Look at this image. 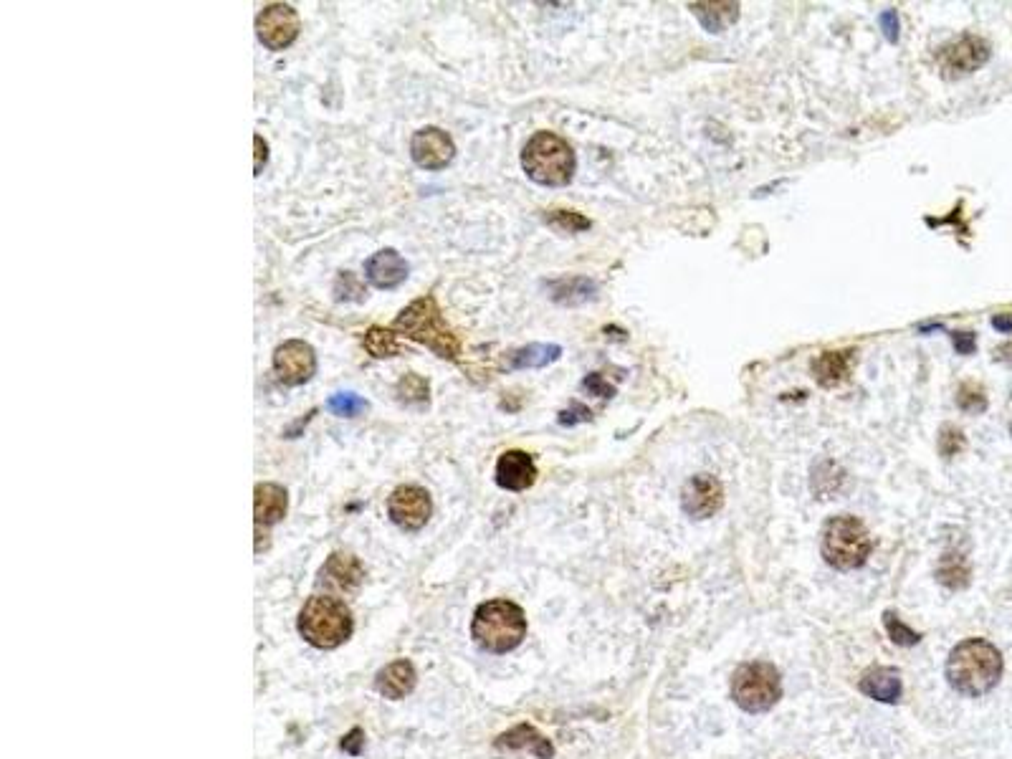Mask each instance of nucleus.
<instances>
[{
	"mask_svg": "<svg viewBox=\"0 0 1012 759\" xmlns=\"http://www.w3.org/2000/svg\"><path fill=\"white\" fill-rule=\"evenodd\" d=\"M1002 656L985 638H969L952 648L947 658V679L964 696H982L1000 684Z\"/></svg>",
	"mask_w": 1012,
	"mask_h": 759,
	"instance_id": "1",
	"label": "nucleus"
},
{
	"mask_svg": "<svg viewBox=\"0 0 1012 759\" xmlns=\"http://www.w3.org/2000/svg\"><path fill=\"white\" fill-rule=\"evenodd\" d=\"M393 332L403 334L405 340H413L418 345L428 347L443 360L456 362L461 355V340H458L453 329L446 324L441 307L433 297H420L413 304L403 309L395 317Z\"/></svg>",
	"mask_w": 1012,
	"mask_h": 759,
	"instance_id": "2",
	"label": "nucleus"
},
{
	"mask_svg": "<svg viewBox=\"0 0 1012 759\" xmlns=\"http://www.w3.org/2000/svg\"><path fill=\"white\" fill-rule=\"evenodd\" d=\"M471 636L476 646L489 653H509L527 636V618L524 610L512 600H489L481 603L474 613Z\"/></svg>",
	"mask_w": 1012,
	"mask_h": 759,
	"instance_id": "3",
	"label": "nucleus"
},
{
	"mask_svg": "<svg viewBox=\"0 0 1012 759\" xmlns=\"http://www.w3.org/2000/svg\"><path fill=\"white\" fill-rule=\"evenodd\" d=\"M352 630L355 623L350 608L332 595H314L299 613V633L309 646L319 651L340 648L352 636Z\"/></svg>",
	"mask_w": 1012,
	"mask_h": 759,
	"instance_id": "4",
	"label": "nucleus"
},
{
	"mask_svg": "<svg viewBox=\"0 0 1012 759\" xmlns=\"http://www.w3.org/2000/svg\"><path fill=\"white\" fill-rule=\"evenodd\" d=\"M522 167L534 183L547 185V188H562V185L572 183L577 160L572 147L560 135L537 132L524 145Z\"/></svg>",
	"mask_w": 1012,
	"mask_h": 759,
	"instance_id": "5",
	"label": "nucleus"
},
{
	"mask_svg": "<svg viewBox=\"0 0 1012 759\" xmlns=\"http://www.w3.org/2000/svg\"><path fill=\"white\" fill-rule=\"evenodd\" d=\"M871 534L861 519L851 514H840L833 517L823 527V539H820V552L825 562L840 572H851L866 565L871 555Z\"/></svg>",
	"mask_w": 1012,
	"mask_h": 759,
	"instance_id": "6",
	"label": "nucleus"
},
{
	"mask_svg": "<svg viewBox=\"0 0 1012 759\" xmlns=\"http://www.w3.org/2000/svg\"><path fill=\"white\" fill-rule=\"evenodd\" d=\"M732 699L749 714L770 711L782 699V679L772 663H742L732 676Z\"/></svg>",
	"mask_w": 1012,
	"mask_h": 759,
	"instance_id": "7",
	"label": "nucleus"
},
{
	"mask_svg": "<svg viewBox=\"0 0 1012 759\" xmlns=\"http://www.w3.org/2000/svg\"><path fill=\"white\" fill-rule=\"evenodd\" d=\"M302 21L289 3H269L256 16V36L269 51L289 49L299 38Z\"/></svg>",
	"mask_w": 1012,
	"mask_h": 759,
	"instance_id": "8",
	"label": "nucleus"
},
{
	"mask_svg": "<svg viewBox=\"0 0 1012 759\" xmlns=\"http://www.w3.org/2000/svg\"><path fill=\"white\" fill-rule=\"evenodd\" d=\"M990 61V44L982 36H959L957 41L944 46L937 54V64L942 69V76L947 79H959L972 71L982 69Z\"/></svg>",
	"mask_w": 1012,
	"mask_h": 759,
	"instance_id": "9",
	"label": "nucleus"
},
{
	"mask_svg": "<svg viewBox=\"0 0 1012 759\" xmlns=\"http://www.w3.org/2000/svg\"><path fill=\"white\" fill-rule=\"evenodd\" d=\"M271 367H274L279 383L299 388V385L309 383L317 372V355H314V347L309 342L289 340L276 347Z\"/></svg>",
	"mask_w": 1012,
	"mask_h": 759,
	"instance_id": "10",
	"label": "nucleus"
},
{
	"mask_svg": "<svg viewBox=\"0 0 1012 759\" xmlns=\"http://www.w3.org/2000/svg\"><path fill=\"white\" fill-rule=\"evenodd\" d=\"M388 514L393 524H398L405 532H418L428 524L433 514V501L423 486L405 484L390 494Z\"/></svg>",
	"mask_w": 1012,
	"mask_h": 759,
	"instance_id": "11",
	"label": "nucleus"
},
{
	"mask_svg": "<svg viewBox=\"0 0 1012 759\" xmlns=\"http://www.w3.org/2000/svg\"><path fill=\"white\" fill-rule=\"evenodd\" d=\"M410 157L423 170H443L456 157V145L441 127H423L410 140Z\"/></svg>",
	"mask_w": 1012,
	"mask_h": 759,
	"instance_id": "12",
	"label": "nucleus"
},
{
	"mask_svg": "<svg viewBox=\"0 0 1012 759\" xmlns=\"http://www.w3.org/2000/svg\"><path fill=\"white\" fill-rule=\"evenodd\" d=\"M724 504L722 484L709 474H699L686 481L681 491V506L691 519H709L714 517Z\"/></svg>",
	"mask_w": 1012,
	"mask_h": 759,
	"instance_id": "13",
	"label": "nucleus"
},
{
	"mask_svg": "<svg viewBox=\"0 0 1012 759\" xmlns=\"http://www.w3.org/2000/svg\"><path fill=\"white\" fill-rule=\"evenodd\" d=\"M537 481V466L527 451H504L496 461V484L506 491H524Z\"/></svg>",
	"mask_w": 1012,
	"mask_h": 759,
	"instance_id": "14",
	"label": "nucleus"
},
{
	"mask_svg": "<svg viewBox=\"0 0 1012 759\" xmlns=\"http://www.w3.org/2000/svg\"><path fill=\"white\" fill-rule=\"evenodd\" d=\"M408 261L395 248H383L365 261V279L375 289H395L408 279Z\"/></svg>",
	"mask_w": 1012,
	"mask_h": 759,
	"instance_id": "15",
	"label": "nucleus"
},
{
	"mask_svg": "<svg viewBox=\"0 0 1012 759\" xmlns=\"http://www.w3.org/2000/svg\"><path fill=\"white\" fill-rule=\"evenodd\" d=\"M286 506L289 496L286 489L279 484H256L253 489V514H256V532L261 527H274L276 522L286 517Z\"/></svg>",
	"mask_w": 1012,
	"mask_h": 759,
	"instance_id": "16",
	"label": "nucleus"
},
{
	"mask_svg": "<svg viewBox=\"0 0 1012 759\" xmlns=\"http://www.w3.org/2000/svg\"><path fill=\"white\" fill-rule=\"evenodd\" d=\"M858 689H861V694H866L868 699L881 701V704H896V701H901V694H904V684H901L899 671L889 666L868 668L861 676V681H858Z\"/></svg>",
	"mask_w": 1012,
	"mask_h": 759,
	"instance_id": "17",
	"label": "nucleus"
},
{
	"mask_svg": "<svg viewBox=\"0 0 1012 759\" xmlns=\"http://www.w3.org/2000/svg\"><path fill=\"white\" fill-rule=\"evenodd\" d=\"M362 580H365V567L350 552H334L322 567L324 585H332L337 590H345V593L357 590Z\"/></svg>",
	"mask_w": 1012,
	"mask_h": 759,
	"instance_id": "18",
	"label": "nucleus"
},
{
	"mask_svg": "<svg viewBox=\"0 0 1012 759\" xmlns=\"http://www.w3.org/2000/svg\"><path fill=\"white\" fill-rule=\"evenodd\" d=\"M552 302L560 307H582L598 297V284L587 276H562L547 284Z\"/></svg>",
	"mask_w": 1012,
	"mask_h": 759,
	"instance_id": "19",
	"label": "nucleus"
},
{
	"mask_svg": "<svg viewBox=\"0 0 1012 759\" xmlns=\"http://www.w3.org/2000/svg\"><path fill=\"white\" fill-rule=\"evenodd\" d=\"M415 681H418V673H415L413 663L410 661H393L390 666H385L383 671L377 673L375 689L385 696V699H403L410 691L415 689Z\"/></svg>",
	"mask_w": 1012,
	"mask_h": 759,
	"instance_id": "20",
	"label": "nucleus"
},
{
	"mask_svg": "<svg viewBox=\"0 0 1012 759\" xmlns=\"http://www.w3.org/2000/svg\"><path fill=\"white\" fill-rule=\"evenodd\" d=\"M496 749H529V752L539 759H552V754H555V747H552L550 739H544L532 724H519V727L501 734V737L496 739Z\"/></svg>",
	"mask_w": 1012,
	"mask_h": 759,
	"instance_id": "21",
	"label": "nucleus"
},
{
	"mask_svg": "<svg viewBox=\"0 0 1012 759\" xmlns=\"http://www.w3.org/2000/svg\"><path fill=\"white\" fill-rule=\"evenodd\" d=\"M689 11L706 33H724L739 21V3H691Z\"/></svg>",
	"mask_w": 1012,
	"mask_h": 759,
	"instance_id": "22",
	"label": "nucleus"
},
{
	"mask_svg": "<svg viewBox=\"0 0 1012 759\" xmlns=\"http://www.w3.org/2000/svg\"><path fill=\"white\" fill-rule=\"evenodd\" d=\"M851 355L853 352H823L818 360H813V372L818 385L823 388H835L848 377V370H851Z\"/></svg>",
	"mask_w": 1012,
	"mask_h": 759,
	"instance_id": "23",
	"label": "nucleus"
},
{
	"mask_svg": "<svg viewBox=\"0 0 1012 759\" xmlns=\"http://www.w3.org/2000/svg\"><path fill=\"white\" fill-rule=\"evenodd\" d=\"M562 347L560 345H542V342H534V345L519 347L509 355V367L512 370H539V367H547L552 362L560 360Z\"/></svg>",
	"mask_w": 1012,
	"mask_h": 759,
	"instance_id": "24",
	"label": "nucleus"
},
{
	"mask_svg": "<svg viewBox=\"0 0 1012 759\" xmlns=\"http://www.w3.org/2000/svg\"><path fill=\"white\" fill-rule=\"evenodd\" d=\"M937 580L949 590H962L969 585V562L959 552H944L937 567Z\"/></svg>",
	"mask_w": 1012,
	"mask_h": 759,
	"instance_id": "25",
	"label": "nucleus"
},
{
	"mask_svg": "<svg viewBox=\"0 0 1012 759\" xmlns=\"http://www.w3.org/2000/svg\"><path fill=\"white\" fill-rule=\"evenodd\" d=\"M365 350L370 352L375 360H385V357H395L400 352V345L398 340H395V332L393 329H385V327H370L365 332Z\"/></svg>",
	"mask_w": 1012,
	"mask_h": 759,
	"instance_id": "26",
	"label": "nucleus"
},
{
	"mask_svg": "<svg viewBox=\"0 0 1012 759\" xmlns=\"http://www.w3.org/2000/svg\"><path fill=\"white\" fill-rule=\"evenodd\" d=\"M428 395H431V385H428L426 377L415 375V372H408L398 380V398L403 403L423 405L428 403Z\"/></svg>",
	"mask_w": 1012,
	"mask_h": 759,
	"instance_id": "27",
	"label": "nucleus"
},
{
	"mask_svg": "<svg viewBox=\"0 0 1012 759\" xmlns=\"http://www.w3.org/2000/svg\"><path fill=\"white\" fill-rule=\"evenodd\" d=\"M370 408L365 398H360L357 393H334L332 398L327 400V410L337 418H357L365 410Z\"/></svg>",
	"mask_w": 1012,
	"mask_h": 759,
	"instance_id": "28",
	"label": "nucleus"
},
{
	"mask_svg": "<svg viewBox=\"0 0 1012 759\" xmlns=\"http://www.w3.org/2000/svg\"><path fill=\"white\" fill-rule=\"evenodd\" d=\"M544 223H550L552 228H557L562 233H580L593 226V221L582 216V213H577V210H550L544 216Z\"/></svg>",
	"mask_w": 1012,
	"mask_h": 759,
	"instance_id": "29",
	"label": "nucleus"
},
{
	"mask_svg": "<svg viewBox=\"0 0 1012 759\" xmlns=\"http://www.w3.org/2000/svg\"><path fill=\"white\" fill-rule=\"evenodd\" d=\"M883 628H886V633H889L891 641H894L896 646L911 648L921 641L919 633H916V630H911L909 625H906L899 615L891 613V610H886V613H883Z\"/></svg>",
	"mask_w": 1012,
	"mask_h": 759,
	"instance_id": "30",
	"label": "nucleus"
},
{
	"mask_svg": "<svg viewBox=\"0 0 1012 759\" xmlns=\"http://www.w3.org/2000/svg\"><path fill=\"white\" fill-rule=\"evenodd\" d=\"M334 294H337L340 302H362V299L367 297L365 284H362V281L357 279V274H352V271H342V274L337 276V281H334Z\"/></svg>",
	"mask_w": 1012,
	"mask_h": 759,
	"instance_id": "31",
	"label": "nucleus"
},
{
	"mask_svg": "<svg viewBox=\"0 0 1012 759\" xmlns=\"http://www.w3.org/2000/svg\"><path fill=\"white\" fill-rule=\"evenodd\" d=\"M957 405H959V410H964V413H972V415L985 413L987 410L985 390L975 383H964L962 388L957 390Z\"/></svg>",
	"mask_w": 1012,
	"mask_h": 759,
	"instance_id": "32",
	"label": "nucleus"
},
{
	"mask_svg": "<svg viewBox=\"0 0 1012 759\" xmlns=\"http://www.w3.org/2000/svg\"><path fill=\"white\" fill-rule=\"evenodd\" d=\"M964 433L954 426H944L942 433H939V453L944 458H954L964 448Z\"/></svg>",
	"mask_w": 1012,
	"mask_h": 759,
	"instance_id": "33",
	"label": "nucleus"
},
{
	"mask_svg": "<svg viewBox=\"0 0 1012 759\" xmlns=\"http://www.w3.org/2000/svg\"><path fill=\"white\" fill-rule=\"evenodd\" d=\"M557 420H560V426L572 428V426H577V423H587V420H593V413H590V408H587V405L572 403L570 408H565L560 415H557Z\"/></svg>",
	"mask_w": 1012,
	"mask_h": 759,
	"instance_id": "34",
	"label": "nucleus"
},
{
	"mask_svg": "<svg viewBox=\"0 0 1012 759\" xmlns=\"http://www.w3.org/2000/svg\"><path fill=\"white\" fill-rule=\"evenodd\" d=\"M582 388L590 390V393L598 395V398H605V400L613 398V395H615V388L608 383V380H605L603 375H600V372H593V375H587L585 380H582Z\"/></svg>",
	"mask_w": 1012,
	"mask_h": 759,
	"instance_id": "35",
	"label": "nucleus"
},
{
	"mask_svg": "<svg viewBox=\"0 0 1012 759\" xmlns=\"http://www.w3.org/2000/svg\"><path fill=\"white\" fill-rule=\"evenodd\" d=\"M878 26H881L883 36L889 44H896L899 41V13L896 11H881L878 13Z\"/></svg>",
	"mask_w": 1012,
	"mask_h": 759,
	"instance_id": "36",
	"label": "nucleus"
},
{
	"mask_svg": "<svg viewBox=\"0 0 1012 759\" xmlns=\"http://www.w3.org/2000/svg\"><path fill=\"white\" fill-rule=\"evenodd\" d=\"M952 342L957 355H972L977 350V337L972 332H952Z\"/></svg>",
	"mask_w": 1012,
	"mask_h": 759,
	"instance_id": "37",
	"label": "nucleus"
},
{
	"mask_svg": "<svg viewBox=\"0 0 1012 759\" xmlns=\"http://www.w3.org/2000/svg\"><path fill=\"white\" fill-rule=\"evenodd\" d=\"M362 744H365V732H362V729H352V732L342 739V749H345L347 754H352V757H357V754L362 752Z\"/></svg>",
	"mask_w": 1012,
	"mask_h": 759,
	"instance_id": "38",
	"label": "nucleus"
},
{
	"mask_svg": "<svg viewBox=\"0 0 1012 759\" xmlns=\"http://www.w3.org/2000/svg\"><path fill=\"white\" fill-rule=\"evenodd\" d=\"M253 145H256V165H253V170H256V175H261V170H264L266 160H269V145H266L264 137H261V135L253 137Z\"/></svg>",
	"mask_w": 1012,
	"mask_h": 759,
	"instance_id": "39",
	"label": "nucleus"
},
{
	"mask_svg": "<svg viewBox=\"0 0 1012 759\" xmlns=\"http://www.w3.org/2000/svg\"><path fill=\"white\" fill-rule=\"evenodd\" d=\"M992 327L997 329V332H1012V317L1010 314H997V317H992Z\"/></svg>",
	"mask_w": 1012,
	"mask_h": 759,
	"instance_id": "40",
	"label": "nucleus"
},
{
	"mask_svg": "<svg viewBox=\"0 0 1012 759\" xmlns=\"http://www.w3.org/2000/svg\"><path fill=\"white\" fill-rule=\"evenodd\" d=\"M944 324L942 322H929V324H919V332L926 334V332H942Z\"/></svg>",
	"mask_w": 1012,
	"mask_h": 759,
	"instance_id": "41",
	"label": "nucleus"
}]
</instances>
